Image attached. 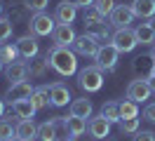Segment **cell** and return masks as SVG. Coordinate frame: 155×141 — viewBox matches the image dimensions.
<instances>
[{
  "instance_id": "20",
  "label": "cell",
  "mask_w": 155,
  "mask_h": 141,
  "mask_svg": "<svg viewBox=\"0 0 155 141\" xmlns=\"http://www.w3.org/2000/svg\"><path fill=\"white\" fill-rule=\"evenodd\" d=\"M71 115H78V118H89L92 115V101L89 99H75L71 101Z\"/></svg>"
},
{
  "instance_id": "39",
  "label": "cell",
  "mask_w": 155,
  "mask_h": 141,
  "mask_svg": "<svg viewBox=\"0 0 155 141\" xmlns=\"http://www.w3.org/2000/svg\"><path fill=\"white\" fill-rule=\"evenodd\" d=\"M148 26L153 28V33H155V17H150V21H148Z\"/></svg>"
},
{
  "instance_id": "30",
  "label": "cell",
  "mask_w": 155,
  "mask_h": 141,
  "mask_svg": "<svg viewBox=\"0 0 155 141\" xmlns=\"http://www.w3.org/2000/svg\"><path fill=\"white\" fill-rule=\"evenodd\" d=\"M12 136H17V125H12L10 120H0V141H7Z\"/></svg>"
},
{
  "instance_id": "18",
  "label": "cell",
  "mask_w": 155,
  "mask_h": 141,
  "mask_svg": "<svg viewBox=\"0 0 155 141\" xmlns=\"http://www.w3.org/2000/svg\"><path fill=\"white\" fill-rule=\"evenodd\" d=\"M132 9L139 19H150L155 17V0H134Z\"/></svg>"
},
{
  "instance_id": "35",
  "label": "cell",
  "mask_w": 155,
  "mask_h": 141,
  "mask_svg": "<svg viewBox=\"0 0 155 141\" xmlns=\"http://www.w3.org/2000/svg\"><path fill=\"white\" fill-rule=\"evenodd\" d=\"M143 118L148 122H155V103H148V106L143 108Z\"/></svg>"
},
{
  "instance_id": "16",
  "label": "cell",
  "mask_w": 155,
  "mask_h": 141,
  "mask_svg": "<svg viewBox=\"0 0 155 141\" xmlns=\"http://www.w3.org/2000/svg\"><path fill=\"white\" fill-rule=\"evenodd\" d=\"M17 136L21 141H28L38 136V125L33 122V118H24V120L17 122Z\"/></svg>"
},
{
  "instance_id": "10",
  "label": "cell",
  "mask_w": 155,
  "mask_h": 141,
  "mask_svg": "<svg viewBox=\"0 0 155 141\" xmlns=\"http://www.w3.org/2000/svg\"><path fill=\"white\" fill-rule=\"evenodd\" d=\"M31 94H33V85H31L28 80H21V82L10 85L5 99H7L10 103H14V101H19V99H31Z\"/></svg>"
},
{
  "instance_id": "26",
  "label": "cell",
  "mask_w": 155,
  "mask_h": 141,
  "mask_svg": "<svg viewBox=\"0 0 155 141\" xmlns=\"http://www.w3.org/2000/svg\"><path fill=\"white\" fill-rule=\"evenodd\" d=\"M17 56H19V49H17V45L0 42V61H2V64H12V61H17Z\"/></svg>"
},
{
  "instance_id": "37",
  "label": "cell",
  "mask_w": 155,
  "mask_h": 141,
  "mask_svg": "<svg viewBox=\"0 0 155 141\" xmlns=\"http://www.w3.org/2000/svg\"><path fill=\"white\" fill-rule=\"evenodd\" d=\"M146 80H148V85H150V89L155 92V73H150L148 78H146Z\"/></svg>"
},
{
  "instance_id": "42",
  "label": "cell",
  "mask_w": 155,
  "mask_h": 141,
  "mask_svg": "<svg viewBox=\"0 0 155 141\" xmlns=\"http://www.w3.org/2000/svg\"><path fill=\"white\" fill-rule=\"evenodd\" d=\"M0 14H2V0H0Z\"/></svg>"
},
{
  "instance_id": "31",
  "label": "cell",
  "mask_w": 155,
  "mask_h": 141,
  "mask_svg": "<svg viewBox=\"0 0 155 141\" xmlns=\"http://www.w3.org/2000/svg\"><path fill=\"white\" fill-rule=\"evenodd\" d=\"M12 28H14L12 19H2L0 17V42H5V40L12 35Z\"/></svg>"
},
{
  "instance_id": "45",
  "label": "cell",
  "mask_w": 155,
  "mask_h": 141,
  "mask_svg": "<svg viewBox=\"0 0 155 141\" xmlns=\"http://www.w3.org/2000/svg\"><path fill=\"white\" fill-rule=\"evenodd\" d=\"M153 54H155V52H153Z\"/></svg>"
},
{
  "instance_id": "25",
  "label": "cell",
  "mask_w": 155,
  "mask_h": 141,
  "mask_svg": "<svg viewBox=\"0 0 155 141\" xmlns=\"http://www.w3.org/2000/svg\"><path fill=\"white\" fill-rule=\"evenodd\" d=\"M38 139H40V141H59L57 127H54V122H52V120L38 125Z\"/></svg>"
},
{
  "instance_id": "23",
  "label": "cell",
  "mask_w": 155,
  "mask_h": 141,
  "mask_svg": "<svg viewBox=\"0 0 155 141\" xmlns=\"http://www.w3.org/2000/svg\"><path fill=\"white\" fill-rule=\"evenodd\" d=\"M134 33H136L139 45H155V33L148 24H139V26L134 28Z\"/></svg>"
},
{
  "instance_id": "19",
  "label": "cell",
  "mask_w": 155,
  "mask_h": 141,
  "mask_svg": "<svg viewBox=\"0 0 155 141\" xmlns=\"http://www.w3.org/2000/svg\"><path fill=\"white\" fill-rule=\"evenodd\" d=\"M66 122H68V132H71V136H80V134H85L87 132V127H89V122H87V118H78V115H71V118H66Z\"/></svg>"
},
{
  "instance_id": "40",
  "label": "cell",
  "mask_w": 155,
  "mask_h": 141,
  "mask_svg": "<svg viewBox=\"0 0 155 141\" xmlns=\"http://www.w3.org/2000/svg\"><path fill=\"white\" fill-rule=\"evenodd\" d=\"M7 141H21V139H19V136H12V139H7Z\"/></svg>"
},
{
  "instance_id": "1",
  "label": "cell",
  "mask_w": 155,
  "mask_h": 141,
  "mask_svg": "<svg viewBox=\"0 0 155 141\" xmlns=\"http://www.w3.org/2000/svg\"><path fill=\"white\" fill-rule=\"evenodd\" d=\"M47 64L52 71H57L59 75H75L78 73V59H75V52L73 49H68V47H57L47 54Z\"/></svg>"
},
{
  "instance_id": "24",
  "label": "cell",
  "mask_w": 155,
  "mask_h": 141,
  "mask_svg": "<svg viewBox=\"0 0 155 141\" xmlns=\"http://www.w3.org/2000/svg\"><path fill=\"white\" fill-rule=\"evenodd\" d=\"M31 101L35 103V108H47L49 103V87L47 85H42V87H38V89H33V94H31Z\"/></svg>"
},
{
  "instance_id": "27",
  "label": "cell",
  "mask_w": 155,
  "mask_h": 141,
  "mask_svg": "<svg viewBox=\"0 0 155 141\" xmlns=\"http://www.w3.org/2000/svg\"><path fill=\"white\" fill-rule=\"evenodd\" d=\"M47 68H49L47 59H35V61H31V66H28V75L31 78H42Z\"/></svg>"
},
{
  "instance_id": "32",
  "label": "cell",
  "mask_w": 155,
  "mask_h": 141,
  "mask_svg": "<svg viewBox=\"0 0 155 141\" xmlns=\"http://www.w3.org/2000/svg\"><path fill=\"white\" fill-rule=\"evenodd\" d=\"M94 7H97L104 17H110V12H113L117 5H115V0H97V5H94Z\"/></svg>"
},
{
  "instance_id": "34",
  "label": "cell",
  "mask_w": 155,
  "mask_h": 141,
  "mask_svg": "<svg viewBox=\"0 0 155 141\" xmlns=\"http://www.w3.org/2000/svg\"><path fill=\"white\" fill-rule=\"evenodd\" d=\"M134 141H155V134L153 132H136Z\"/></svg>"
},
{
  "instance_id": "17",
  "label": "cell",
  "mask_w": 155,
  "mask_h": 141,
  "mask_svg": "<svg viewBox=\"0 0 155 141\" xmlns=\"http://www.w3.org/2000/svg\"><path fill=\"white\" fill-rule=\"evenodd\" d=\"M35 103L31 101V99H19V101L12 103V113L19 118V120H24V118H33L35 115Z\"/></svg>"
},
{
  "instance_id": "29",
  "label": "cell",
  "mask_w": 155,
  "mask_h": 141,
  "mask_svg": "<svg viewBox=\"0 0 155 141\" xmlns=\"http://www.w3.org/2000/svg\"><path fill=\"white\" fill-rule=\"evenodd\" d=\"M117 125H120L122 134H136L139 132V118H122Z\"/></svg>"
},
{
  "instance_id": "41",
  "label": "cell",
  "mask_w": 155,
  "mask_h": 141,
  "mask_svg": "<svg viewBox=\"0 0 155 141\" xmlns=\"http://www.w3.org/2000/svg\"><path fill=\"white\" fill-rule=\"evenodd\" d=\"M59 141H73V136H68V139H59Z\"/></svg>"
},
{
  "instance_id": "11",
  "label": "cell",
  "mask_w": 155,
  "mask_h": 141,
  "mask_svg": "<svg viewBox=\"0 0 155 141\" xmlns=\"http://www.w3.org/2000/svg\"><path fill=\"white\" fill-rule=\"evenodd\" d=\"M17 49H19V54L24 56V59H35L38 52H40V45L33 35H21L19 40H17Z\"/></svg>"
},
{
  "instance_id": "15",
  "label": "cell",
  "mask_w": 155,
  "mask_h": 141,
  "mask_svg": "<svg viewBox=\"0 0 155 141\" xmlns=\"http://www.w3.org/2000/svg\"><path fill=\"white\" fill-rule=\"evenodd\" d=\"M5 78L10 80V85L21 82V80L28 78V66L21 64V61H12V64H7V68H5Z\"/></svg>"
},
{
  "instance_id": "43",
  "label": "cell",
  "mask_w": 155,
  "mask_h": 141,
  "mask_svg": "<svg viewBox=\"0 0 155 141\" xmlns=\"http://www.w3.org/2000/svg\"><path fill=\"white\" fill-rule=\"evenodd\" d=\"M0 71H2V61H0Z\"/></svg>"
},
{
  "instance_id": "33",
  "label": "cell",
  "mask_w": 155,
  "mask_h": 141,
  "mask_svg": "<svg viewBox=\"0 0 155 141\" xmlns=\"http://www.w3.org/2000/svg\"><path fill=\"white\" fill-rule=\"evenodd\" d=\"M49 5V0H24V7L31 12H42Z\"/></svg>"
},
{
  "instance_id": "36",
  "label": "cell",
  "mask_w": 155,
  "mask_h": 141,
  "mask_svg": "<svg viewBox=\"0 0 155 141\" xmlns=\"http://www.w3.org/2000/svg\"><path fill=\"white\" fill-rule=\"evenodd\" d=\"M73 5H78V7H92L94 0H73Z\"/></svg>"
},
{
  "instance_id": "12",
  "label": "cell",
  "mask_w": 155,
  "mask_h": 141,
  "mask_svg": "<svg viewBox=\"0 0 155 141\" xmlns=\"http://www.w3.org/2000/svg\"><path fill=\"white\" fill-rule=\"evenodd\" d=\"M49 101H52V106H57V108L66 106V103L71 101V89L61 82L49 85Z\"/></svg>"
},
{
  "instance_id": "6",
  "label": "cell",
  "mask_w": 155,
  "mask_h": 141,
  "mask_svg": "<svg viewBox=\"0 0 155 141\" xmlns=\"http://www.w3.org/2000/svg\"><path fill=\"white\" fill-rule=\"evenodd\" d=\"M99 47H101V42H99V40L92 35V33L78 35V38H75V42H73V49H75V54H82V56H97Z\"/></svg>"
},
{
  "instance_id": "2",
  "label": "cell",
  "mask_w": 155,
  "mask_h": 141,
  "mask_svg": "<svg viewBox=\"0 0 155 141\" xmlns=\"http://www.w3.org/2000/svg\"><path fill=\"white\" fill-rule=\"evenodd\" d=\"M78 85L85 89V92H99L101 85H104V71L99 66H87L78 73Z\"/></svg>"
},
{
  "instance_id": "14",
  "label": "cell",
  "mask_w": 155,
  "mask_h": 141,
  "mask_svg": "<svg viewBox=\"0 0 155 141\" xmlns=\"http://www.w3.org/2000/svg\"><path fill=\"white\" fill-rule=\"evenodd\" d=\"M89 134H92V139H106L108 134H110V122L104 118V115H97V118H92L89 120Z\"/></svg>"
},
{
  "instance_id": "38",
  "label": "cell",
  "mask_w": 155,
  "mask_h": 141,
  "mask_svg": "<svg viewBox=\"0 0 155 141\" xmlns=\"http://www.w3.org/2000/svg\"><path fill=\"white\" fill-rule=\"evenodd\" d=\"M2 113H5V96H0V118H2Z\"/></svg>"
},
{
  "instance_id": "3",
  "label": "cell",
  "mask_w": 155,
  "mask_h": 141,
  "mask_svg": "<svg viewBox=\"0 0 155 141\" xmlns=\"http://www.w3.org/2000/svg\"><path fill=\"white\" fill-rule=\"evenodd\" d=\"M110 42L115 45V49L120 52V54H127V52H132L136 45H139V40H136V33L134 28H117L115 33H113V38H110Z\"/></svg>"
},
{
  "instance_id": "22",
  "label": "cell",
  "mask_w": 155,
  "mask_h": 141,
  "mask_svg": "<svg viewBox=\"0 0 155 141\" xmlns=\"http://www.w3.org/2000/svg\"><path fill=\"white\" fill-rule=\"evenodd\" d=\"M153 68H155V54H153V52L146 54V56H136V59H134V71H143L146 78L153 73Z\"/></svg>"
},
{
  "instance_id": "4",
  "label": "cell",
  "mask_w": 155,
  "mask_h": 141,
  "mask_svg": "<svg viewBox=\"0 0 155 141\" xmlns=\"http://www.w3.org/2000/svg\"><path fill=\"white\" fill-rule=\"evenodd\" d=\"M117 52L115 49V45L113 42H104V45L99 47V52H97V66L101 68V71H113L115 68V64H117Z\"/></svg>"
},
{
  "instance_id": "7",
  "label": "cell",
  "mask_w": 155,
  "mask_h": 141,
  "mask_svg": "<svg viewBox=\"0 0 155 141\" xmlns=\"http://www.w3.org/2000/svg\"><path fill=\"white\" fill-rule=\"evenodd\" d=\"M150 94H153V89H150L148 80H143V78H136V80H132V82L127 85V99H132L136 103L146 101Z\"/></svg>"
},
{
  "instance_id": "21",
  "label": "cell",
  "mask_w": 155,
  "mask_h": 141,
  "mask_svg": "<svg viewBox=\"0 0 155 141\" xmlns=\"http://www.w3.org/2000/svg\"><path fill=\"white\" fill-rule=\"evenodd\" d=\"M101 115H104L110 125L120 122V120H122V118H120V103H117V101H106L104 106H101Z\"/></svg>"
},
{
  "instance_id": "9",
  "label": "cell",
  "mask_w": 155,
  "mask_h": 141,
  "mask_svg": "<svg viewBox=\"0 0 155 141\" xmlns=\"http://www.w3.org/2000/svg\"><path fill=\"white\" fill-rule=\"evenodd\" d=\"M52 38H54V45L57 47H71L73 42H75L78 35H75V31L71 28V24H57Z\"/></svg>"
},
{
  "instance_id": "8",
  "label": "cell",
  "mask_w": 155,
  "mask_h": 141,
  "mask_svg": "<svg viewBox=\"0 0 155 141\" xmlns=\"http://www.w3.org/2000/svg\"><path fill=\"white\" fill-rule=\"evenodd\" d=\"M134 9L132 7H127V5H117L113 12H110V26H115V28H125V26H129L132 21H134Z\"/></svg>"
},
{
  "instance_id": "44",
  "label": "cell",
  "mask_w": 155,
  "mask_h": 141,
  "mask_svg": "<svg viewBox=\"0 0 155 141\" xmlns=\"http://www.w3.org/2000/svg\"><path fill=\"white\" fill-rule=\"evenodd\" d=\"M28 141H33V139H28Z\"/></svg>"
},
{
  "instance_id": "5",
  "label": "cell",
  "mask_w": 155,
  "mask_h": 141,
  "mask_svg": "<svg viewBox=\"0 0 155 141\" xmlns=\"http://www.w3.org/2000/svg\"><path fill=\"white\" fill-rule=\"evenodd\" d=\"M28 26H31V33H33V35H52L54 28H57V24H54V19L49 17V14L35 12V17L31 19Z\"/></svg>"
},
{
  "instance_id": "28",
  "label": "cell",
  "mask_w": 155,
  "mask_h": 141,
  "mask_svg": "<svg viewBox=\"0 0 155 141\" xmlns=\"http://www.w3.org/2000/svg\"><path fill=\"white\" fill-rule=\"evenodd\" d=\"M120 118H139V108H136V101L127 99V101L120 103Z\"/></svg>"
},
{
  "instance_id": "13",
  "label": "cell",
  "mask_w": 155,
  "mask_h": 141,
  "mask_svg": "<svg viewBox=\"0 0 155 141\" xmlns=\"http://www.w3.org/2000/svg\"><path fill=\"white\" fill-rule=\"evenodd\" d=\"M75 17H78V5H73V0H64L61 5H57L54 19H57L59 24H73Z\"/></svg>"
}]
</instances>
